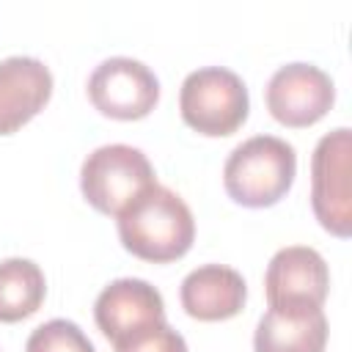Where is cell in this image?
<instances>
[{
  "instance_id": "7",
  "label": "cell",
  "mask_w": 352,
  "mask_h": 352,
  "mask_svg": "<svg viewBox=\"0 0 352 352\" xmlns=\"http://www.w3.org/2000/svg\"><path fill=\"white\" fill-rule=\"evenodd\" d=\"M336 102L333 77L314 63H286L267 82V110L283 126H311L327 116Z\"/></svg>"
},
{
  "instance_id": "14",
  "label": "cell",
  "mask_w": 352,
  "mask_h": 352,
  "mask_svg": "<svg viewBox=\"0 0 352 352\" xmlns=\"http://www.w3.org/2000/svg\"><path fill=\"white\" fill-rule=\"evenodd\" d=\"M25 352H96V349L77 322L50 319L28 336Z\"/></svg>"
},
{
  "instance_id": "8",
  "label": "cell",
  "mask_w": 352,
  "mask_h": 352,
  "mask_svg": "<svg viewBox=\"0 0 352 352\" xmlns=\"http://www.w3.org/2000/svg\"><path fill=\"white\" fill-rule=\"evenodd\" d=\"M264 289L270 305H280V302L322 305L330 289L327 261L322 258L319 250L308 245L280 248L267 264Z\"/></svg>"
},
{
  "instance_id": "15",
  "label": "cell",
  "mask_w": 352,
  "mask_h": 352,
  "mask_svg": "<svg viewBox=\"0 0 352 352\" xmlns=\"http://www.w3.org/2000/svg\"><path fill=\"white\" fill-rule=\"evenodd\" d=\"M116 352H187V341L179 330H173L165 319L143 324L118 341H113Z\"/></svg>"
},
{
  "instance_id": "11",
  "label": "cell",
  "mask_w": 352,
  "mask_h": 352,
  "mask_svg": "<svg viewBox=\"0 0 352 352\" xmlns=\"http://www.w3.org/2000/svg\"><path fill=\"white\" fill-rule=\"evenodd\" d=\"M94 319L99 330L118 341L121 336L165 319V302L162 294L143 278H118L107 283L96 302H94Z\"/></svg>"
},
{
  "instance_id": "2",
  "label": "cell",
  "mask_w": 352,
  "mask_h": 352,
  "mask_svg": "<svg viewBox=\"0 0 352 352\" xmlns=\"http://www.w3.org/2000/svg\"><path fill=\"white\" fill-rule=\"evenodd\" d=\"M297 154L294 146L275 135H253L242 140L223 165L226 192L250 209L278 204L294 182Z\"/></svg>"
},
{
  "instance_id": "9",
  "label": "cell",
  "mask_w": 352,
  "mask_h": 352,
  "mask_svg": "<svg viewBox=\"0 0 352 352\" xmlns=\"http://www.w3.org/2000/svg\"><path fill=\"white\" fill-rule=\"evenodd\" d=\"M327 316L322 305L280 302L270 305L256 324V352H324L327 346Z\"/></svg>"
},
{
  "instance_id": "12",
  "label": "cell",
  "mask_w": 352,
  "mask_h": 352,
  "mask_svg": "<svg viewBox=\"0 0 352 352\" xmlns=\"http://www.w3.org/2000/svg\"><path fill=\"white\" fill-rule=\"evenodd\" d=\"M182 308L198 322H223L242 311L248 300L245 278L226 264H204L187 272L179 289Z\"/></svg>"
},
{
  "instance_id": "1",
  "label": "cell",
  "mask_w": 352,
  "mask_h": 352,
  "mask_svg": "<svg viewBox=\"0 0 352 352\" xmlns=\"http://www.w3.org/2000/svg\"><path fill=\"white\" fill-rule=\"evenodd\" d=\"M118 236L132 256L165 264L192 248L195 220L179 192L151 184L118 214Z\"/></svg>"
},
{
  "instance_id": "3",
  "label": "cell",
  "mask_w": 352,
  "mask_h": 352,
  "mask_svg": "<svg viewBox=\"0 0 352 352\" xmlns=\"http://www.w3.org/2000/svg\"><path fill=\"white\" fill-rule=\"evenodd\" d=\"M179 110L190 129L206 138L236 132L250 110L248 85L226 66H201L190 72L179 91Z\"/></svg>"
},
{
  "instance_id": "5",
  "label": "cell",
  "mask_w": 352,
  "mask_h": 352,
  "mask_svg": "<svg viewBox=\"0 0 352 352\" xmlns=\"http://www.w3.org/2000/svg\"><path fill=\"white\" fill-rule=\"evenodd\" d=\"M352 132L338 126L314 148L311 157V206L324 231L336 236L352 234Z\"/></svg>"
},
{
  "instance_id": "13",
  "label": "cell",
  "mask_w": 352,
  "mask_h": 352,
  "mask_svg": "<svg viewBox=\"0 0 352 352\" xmlns=\"http://www.w3.org/2000/svg\"><path fill=\"white\" fill-rule=\"evenodd\" d=\"M47 297V278L30 258L11 256L0 261V322L33 316Z\"/></svg>"
},
{
  "instance_id": "4",
  "label": "cell",
  "mask_w": 352,
  "mask_h": 352,
  "mask_svg": "<svg viewBox=\"0 0 352 352\" xmlns=\"http://www.w3.org/2000/svg\"><path fill=\"white\" fill-rule=\"evenodd\" d=\"M157 184L148 157L126 143L94 148L80 168V190L102 214H121L143 190Z\"/></svg>"
},
{
  "instance_id": "10",
  "label": "cell",
  "mask_w": 352,
  "mask_h": 352,
  "mask_svg": "<svg viewBox=\"0 0 352 352\" xmlns=\"http://www.w3.org/2000/svg\"><path fill=\"white\" fill-rule=\"evenodd\" d=\"M52 96V72L30 55L0 60V135H11L44 110Z\"/></svg>"
},
{
  "instance_id": "6",
  "label": "cell",
  "mask_w": 352,
  "mask_h": 352,
  "mask_svg": "<svg viewBox=\"0 0 352 352\" xmlns=\"http://www.w3.org/2000/svg\"><path fill=\"white\" fill-rule=\"evenodd\" d=\"M88 99L102 116L138 121L154 110L160 99V80L143 60L113 55L94 66L88 77Z\"/></svg>"
}]
</instances>
